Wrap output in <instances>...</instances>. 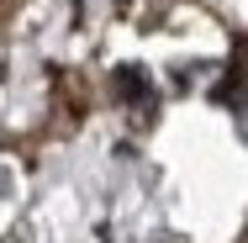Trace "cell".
Instances as JSON below:
<instances>
[]
</instances>
